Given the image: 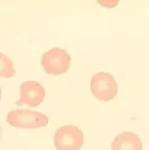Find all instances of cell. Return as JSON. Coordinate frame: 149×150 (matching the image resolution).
Here are the masks:
<instances>
[{
  "instance_id": "obj_1",
  "label": "cell",
  "mask_w": 149,
  "mask_h": 150,
  "mask_svg": "<svg viewBox=\"0 0 149 150\" xmlns=\"http://www.w3.org/2000/svg\"><path fill=\"white\" fill-rule=\"evenodd\" d=\"M7 122L17 129H40L48 125L49 117L37 111L18 108L8 113Z\"/></svg>"
},
{
  "instance_id": "obj_2",
  "label": "cell",
  "mask_w": 149,
  "mask_h": 150,
  "mask_svg": "<svg viewBox=\"0 0 149 150\" xmlns=\"http://www.w3.org/2000/svg\"><path fill=\"white\" fill-rule=\"evenodd\" d=\"M92 94L102 102L112 100L116 96L119 86L114 77L109 72H96L90 79Z\"/></svg>"
},
{
  "instance_id": "obj_3",
  "label": "cell",
  "mask_w": 149,
  "mask_h": 150,
  "mask_svg": "<svg viewBox=\"0 0 149 150\" xmlns=\"http://www.w3.org/2000/svg\"><path fill=\"white\" fill-rule=\"evenodd\" d=\"M41 63L46 74L59 76L68 71L71 63V57L66 50L53 47L42 55Z\"/></svg>"
},
{
  "instance_id": "obj_4",
  "label": "cell",
  "mask_w": 149,
  "mask_h": 150,
  "mask_svg": "<svg viewBox=\"0 0 149 150\" xmlns=\"http://www.w3.org/2000/svg\"><path fill=\"white\" fill-rule=\"evenodd\" d=\"M84 144V133L71 124L60 127L54 133V146L58 150H79Z\"/></svg>"
},
{
  "instance_id": "obj_5",
  "label": "cell",
  "mask_w": 149,
  "mask_h": 150,
  "mask_svg": "<svg viewBox=\"0 0 149 150\" xmlns=\"http://www.w3.org/2000/svg\"><path fill=\"white\" fill-rule=\"evenodd\" d=\"M45 98L44 87L35 80H27L19 86V99L17 105H28L31 107L38 106Z\"/></svg>"
},
{
  "instance_id": "obj_6",
  "label": "cell",
  "mask_w": 149,
  "mask_h": 150,
  "mask_svg": "<svg viewBox=\"0 0 149 150\" xmlns=\"http://www.w3.org/2000/svg\"><path fill=\"white\" fill-rule=\"evenodd\" d=\"M112 150H142V141L136 133L121 132L114 138Z\"/></svg>"
},
{
  "instance_id": "obj_7",
  "label": "cell",
  "mask_w": 149,
  "mask_h": 150,
  "mask_svg": "<svg viewBox=\"0 0 149 150\" xmlns=\"http://www.w3.org/2000/svg\"><path fill=\"white\" fill-rule=\"evenodd\" d=\"M0 59H1V72L0 75L4 78H9L15 75V69H14V64L13 61L9 60L5 53L0 54Z\"/></svg>"
}]
</instances>
